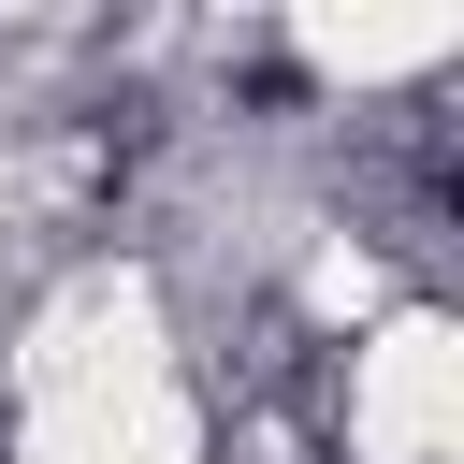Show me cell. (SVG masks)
<instances>
[{"label": "cell", "mask_w": 464, "mask_h": 464, "mask_svg": "<svg viewBox=\"0 0 464 464\" xmlns=\"http://www.w3.org/2000/svg\"><path fill=\"white\" fill-rule=\"evenodd\" d=\"M450 435H464V334L435 304H406L348 348V450L362 464H450Z\"/></svg>", "instance_id": "obj_1"}, {"label": "cell", "mask_w": 464, "mask_h": 464, "mask_svg": "<svg viewBox=\"0 0 464 464\" xmlns=\"http://www.w3.org/2000/svg\"><path fill=\"white\" fill-rule=\"evenodd\" d=\"M290 44H304L334 87H392V72H435V58L464 44V14H435V0H420V14H304Z\"/></svg>", "instance_id": "obj_2"}]
</instances>
